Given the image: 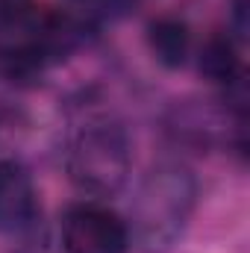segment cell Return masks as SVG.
I'll list each match as a JSON object with an SVG mask.
<instances>
[{"instance_id":"cell-1","label":"cell","mask_w":250,"mask_h":253,"mask_svg":"<svg viewBox=\"0 0 250 253\" xmlns=\"http://www.w3.org/2000/svg\"><path fill=\"white\" fill-rule=\"evenodd\" d=\"M197 206V180L180 162L153 165L129 209V245L138 253H168L186 233Z\"/></svg>"},{"instance_id":"cell-2","label":"cell","mask_w":250,"mask_h":253,"mask_svg":"<svg viewBox=\"0 0 250 253\" xmlns=\"http://www.w3.org/2000/svg\"><path fill=\"white\" fill-rule=\"evenodd\" d=\"M68 177L85 194L109 197L124 189L132 171V144L121 124L94 118L83 124L68 144Z\"/></svg>"},{"instance_id":"cell-3","label":"cell","mask_w":250,"mask_h":253,"mask_svg":"<svg viewBox=\"0 0 250 253\" xmlns=\"http://www.w3.org/2000/svg\"><path fill=\"white\" fill-rule=\"evenodd\" d=\"M65 253H126V221L100 203H74L62 218Z\"/></svg>"},{"instance_id":"cell-4","label":"cell","mask_w":250,"mask_h":253,"mask_svg":"<svg viewBox=\"0 0 250 253\" xmlns=\"http://www.w3.org/2000/svg\"><path fill=\"white\" fill-rule=\"evenodd\" d=\"M39 218H42V203L30 171L15 159H3L0 162V233L27 236L36 230Z\"/></svg>"},{"instance_id":"cell-5","label":"cell","mask_w":250,"mask_h":253,"mask_svg":"<svg viewBox=\"0 0 250 253\" xmlns=\"http://www.w3.org/2000/svg\"><path fill=\"white\" fill-rule=\"evenodd\" d=\"M168 129L177 135V141L209 147L227 135V112H215L197 103H183V106H174V112L168 115Z\"/></svg>"},{"instance_id":"cell-6","label":"cell","mask_w":250,"mask_h":253,"mask_svg":"<svg viewBox=\"0 0 250 253\" xmlns=\"http://www.w3.org/2000/svg\"><path fill=\"white\" fill-rule=\"evenodd\" d=\"M147 47L162 68H183L191 53V30L183 18L162 15L147 24Z\"/></svg>"},{"instance_id":"cell-7","label":"cell","mask_w":250,"mask_h":253,"mask_svg":"<svg viewBox=\"0 0 250 253\" xmlns=\"http://www.w3.org/2000/svg\"><path fill=\"white\" fill-rule=\"evenodd\" d=\"M197 68L200 74L215 83V85H233L236 80L245 77V68H242V56H239V44L230 33H212L203 47H200V56H197Z\"/></svg>"},{"instance_id":"cell-8","label":"cell","mask_w":250,"mask_h":253,"mask_svg":"<svg viewBox=\"0 0 250 253\" xmlns=\"http://www.w3.org/2000/svg\"><path fill=\"white\" fill-rule=\"evenodd\" d=\"M248 6H250V0H230L233 27H236V33H239V39H245V33H248Z\"/></svg>"}]
</instances>
